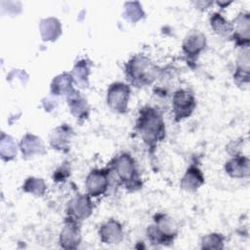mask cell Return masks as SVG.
Returning <instances> with one entry per match:
<instances>
[{"instance_id":"obj_7","label":"cell","mask_w":250,"mask_h":250,"mask_svg":"<svg viewBox=\"0 0 250 250\" xmlns=\"http://www.w3.org/2000/svg\"><path fill=\"white\" fill-rule=\"evenodd\" d=\"M92 202L87 195H76L68 203L67 212L73 220H84L92 213Z\"/></svg>"},{"instance_id":"obj_14","label":"cell","mask_w":250,"mask_h":250,"mask_svg":"<svg viewBox=\"0 0 250 250\" xmlns=\"http://www.w3.org/2000/svg\"><path fill=\"white\" fill-rule=\"evenodd\" d=\"M40 33L44 41H54L62 33L60 21L55 18L44 19L40 22Z\"/></svg>"},{"instance_id":"obj_24","label":"cell","mask_w":250,"mask_h":250,"mask_svg":"<svg viewBox=\"0 0 250 250\" xmlns=\"http://www.w3.org/2000/svg\"><path fill=\"white\" fill-rule=\"evenodd\" d=\"M236 35L244 39L246 43L249 41V15L241 14L235 19Z\"/></svg>"},{"instance_id":"obj_5","label":"cell","mask_w":250,"mask_h":250,"mask_svg":"<svg viewBox=\"0 0 250 250\" xmlns=\"http://www.w3.org/2000/svg\"><path fill=\"white\" fill-rule=\"evenodd\" d=\"M195 107V100L191 93L179 90L173 97V109L177 120L188 117Z\"/></svg>"},{"instance_id":"obj_11","label":"cell","mask_w":250,"mask_h":250,"mask_svg":"<svg viewBox=\"0 0 250 250\" xmlns=\"http://www.w3.org/2000/svg\"><path fill=\"white\" fill-rule=\"evenodd\" d=\"M100 237L104 243L107 244L120 242L123 237L121 225L114 220L106 222L100 229Z\"/></svg>"},{"instance_id":"obj_3","label":"cell","mask_w":250,"mask_h":250,"mask_svg":"<svg viewBox=\"0 0 250 250\" xmlns=\"http://www.w3.org/2000/svg\"><path fill=\"white\" fill-rule=\"evenodd\" d=\"M130 98V88L124 83H113L107 90V104L115 112L123 113L127 110Z\"/></svg>"},{"instance_id":"obj_9","label":"cell","mask_w":250,"mask_h":250,"mask_svg":"<svg viewBox=\"0 0 250 250\" xmlns=\"http://www.w3.org/2000/svg\"><path fill=\"white\" fill-rule=\"evenodd\" d=\"M107 175L104 170L92 171L86 180V188L91 196H99L107 188Z\"/></svg>"},{"instance_id":"obj_25","label":"cell","mask_w":250,"mask_h":250,"mask_svg":"<svg viewBox=\"0 0 250 250\" xmlns=\"http://www.w3.org/2000/svg\"><path fill=\"white\" fill-rule=\"evenodd\" d=\"M201 247L203 249H222L223 237L218 233H210L203 237Z\"/></svg>"},{"instance_id":"obj_15","label":"cell","mask_w":250,"mask_h":250,"mask_svg":"<svg viewBox=\"0 0 250 250\" xmlns=\"http://www.w3.org/2000/svg\"><path fill=\"white\" fill-rule=\"evenodd\" d=\"M226 171L234 178H243L249 175V159L247 157H235L226 163Z\"/></svg>"},{"instance_id":"obj_12","label":"cell","mask_w":250,"mask_h":250,"mask_svg":"<svg viewBox=\"0 0 250 250\" xmlns=\"http://www.w3.org/2000/svg\"><path fill=\"white\" fill-rule=\"evenodd\" d=\"M21 149L24 157H31L36 154L45 153L44 145L40 138L32 135L26 134L21 141Z\"/></svg>"},{"instance_id":"obj_6","label":"cell","mask_w":250,"mask_h":250,"mask_svg":"<svg viewBox=\"0 0 250 250\" xmlns=\"http://www.w3.org/2000/svg\"><path fill=\"white\" fill-rule=\"evenodd\" d=\"M113 168L119 179L126 185L136 181V169L134 159L127 153L119 155L113 162Z\"/></svg>"},{"instance_id":"obj_16","label":"cell","mask_w":250,"mask_h":250,"mask_svg":"<svg viewBox=\"0 0 250 250\" xmlns=\"http://www.w3.org/2000/svg\"><path fill=\"white\" fill-rule=\"evenodd\" d=\"M73 77L68 73H62L54 78L51 86V91L54 95H70L74 91L72 88Z\"/></svg>"},{"instance_id":"obj_8","label":"cell","mask_w":250,"mask_h":250,"mask_svg":"<svg viewBox=\"0 0 250 250\" xmlns=\"http://www.w3.org/2000/svg\"><path fill=\"white\" fill-rule=\"evenodd\" d=\"M80 240V230L75 221L73 219L67 221L61 232V246L64 249H75L79 245Z\"/></svg>"},{"instance_id":"obj_18","label":"cell","mask_w":250,"mask_h":250,"mask_svg":"<svg viewBox=\"0 0 250 250\" xmlns=\"http://www.w3.org/2000/svg\"><path fill=\"white\" fill-rule=\"evenodd\" d=\"M68 105L71 113L76 118H85L88 114V105L86 101L77 92L68 96Z\"/></svg>"},{"instance_id":"obj_4","label":"cell","mask_w":250,"mask_h":250,"mask_svg":"<svg viewBox=\"0 0 250 250\" xmlns=\"http://www.w3.org/2000/svg\"><path fill=\"white\" fill-rule=\"evenodd\" d=\"M156 226L150 227L147 229V236L157 243L164 244L173 240V236L176 235V226L174 222L166 216H161L155 220Z\"/></svg>"},{"instance_id":"obj_22","label":"cell","mask_w":250,"mask_h":250,"mask_svg":"<svg viewBox=\"0 0 250 250\" xmlns=\"http://www.w3.org/2000/svg\"><path fill=\"white\" fill-rule=\"evenodd\" d=\"M124 8V18H126L131 22L140 21L145 15L139 2H127Z\"/></svg>"},{"instance_id":"obj_17","label":"cell","mask_w":250,"mask_h":250,"mask_svg":"<svg viewBox=\"0 0 250 250\" xmlns=\"http://www.w3.org/2000/svg\"><path fill=\"white\" fill-rule=\"evenodd\" d=\"M204 182L203 175L201 171L191 166L188 168L182 180V188L187 190H196Z\"/></svg>"},{"instance_id":"obj_1","label":"cell","mask_w":250,"mask_h":250,"mask_svg":"<svg viewBox=\"0 0 250 250\" xmlns=\"http://www.w3.org/2000/svg\"><path fill=\"white\" fill-rule=\"evenodd\" d=\"M137 129L143 140L150 146L161 141L165 136V127L161 114L151 107L142 109L137 121Z\"/></svg>"},{"instance_id":"obj_2","label":"cell","mask_w":250,"mask_h":250,"mask_svg":"<svg viewBox=\"0 0 250 250\" xmlns=\"http://www.w3.org/2000/svg\"><path fill=\"white\" fill-rule=\"evenodd\" d=\"M126 73L133 83L146 85L154 79L156 67L146 57L138 55L127 63Z\"/></svg>"},{"instance_id":"obj_13","label":"cell","mask_w":250,"mask_h":250,"mask_svg":"<svg viewBox=\"0 0 250 250\" xmlns=\"http://www.w3.org/2000/svg\"><path fill=\"white\" fill-rule=\"evenodd\" d=\"M71 135V129L66 125L57 127L50 135L51 146L59 150L68 149V140Z\"/></svg>"},{"instance_id":"obj_21","label":"cell","mask_w":250,"mask_h":250,"mask_svg":"<svg viewBox=\"0 0 250 250\" xmlns=\"http://www.w3.org/2000/svg\"><path fill=\"white\" fill-rule=\"evenodd\" d=\"M91 63L86 60L78 62L73 68V79L76 80L77 83L85 85L88 80V75L90 72Z\"/></svg>"},{"instance_id":"obj_20","label":"cell","mask_w":250,"mask_h":250,"mask_svg":"<svg viewBox=\"0 0 250 250\" xmlns=\"http://www.w3.org/2000/svg\"><path fill=\"white\" fill-rule=\"evenodd\" d=\"M22 189L25 192H29L36 196H40L45 192L46 186L42 179H37V178L31 177V178H28L24 182V184L22 186Z\"/></svg>"},{"instance_id":"obj_19","label":"cell","mask_w":250,"mask_h":250,"mask_svg":"<svg viewBox=\"0 0 250 250\" xmlns=\"http://www.w3.org/2000/svg\"><path fill=\"white\" fill-rule=\"evenodd\" d=\"M0 154L1 158L5 161L13 159L17 154V145L13 138L2 133L0 141Z\"/></svg>"},{"instance_id":"obj_23","label":"cell","mask_w":250,"mask_h":250,"mask_svg":"<svg viewBox=\"0 0 250 250\" xmlns=\"http://www.w3.org/2000/svg\"><path fill=\"white\" fill-rule=\"evenodd\" d=\"M210 21H211V25L213 29L218 34L228 35L232 31V25L219 14H214Z\"/></svg>"},{"instance_id":"obj_10","label":"cell","mask_w":250,"mask_h":250,"mask_svg":"<svg viewBox=\"0 0 250 250\" xmlns=\"http://www.w3.org/2000/svg\"><path fill=\"white\" fill-rule=\"evenodd\" d=\"M205 46V36L198 30L190 31L185 38L183 50L190 58H194Z\"/></svg>"}]
</instances>
